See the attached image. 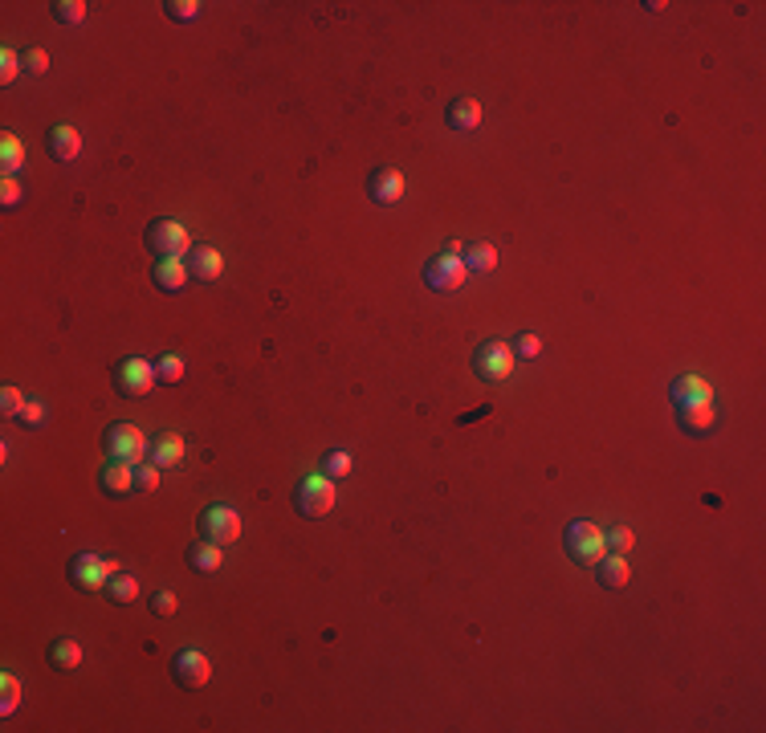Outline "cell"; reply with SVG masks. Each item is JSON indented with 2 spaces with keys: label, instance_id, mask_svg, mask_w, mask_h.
Listing matches in <instances>:
<instances>
[{
  "label": "cell",
  "instance_id": "14",
  "mask_svg": "<svg viewBox=\"0 0 766 733\" xmlns=\"http://www.w3.org/2000/svg\"><path fill=\"white\" fill-rule=\"evenodd\" d=\"M46 147H49V155H54L57 163H69V160H78V155H82V135H78L69 122H57V127H49Z\"/></svg>",
  "mask_w": 766,
  "mask_h": 733
},
{
  "label": "cell",
  "instance_id": "21",
  "mask_svg": "<svg viewBox=\"0 0 766 733\" xmlns=\"http://www.w3.org/2000/svg\"><path fill=\"white\" fill-rule=\"evenodd\" d=\"M465 269L469 274H493L498 269V249H493L490 241H473V244H465Z\"/></svg>",
  "mask_w": 766,
  "mask_h": 733
},
{
  "label": "cell",
  "instance_id": "6",
  "mask_svg": "<svg viewBox=\"0 0 766 733\" xmlns=\"http://www.w3.org/2000/svg\"><path fill=\"white\" fill-rule=\"evenodd\" d=\"M110 383H115L119 396L143 399L160 379H155V363H147V359H119L115 371H110Z\"/></svg>",
  "mask_w": 766,
  "mask_h": 733
},
{
  "label": "cell",
  "instance_id": "34",
  "mask_svg": "<svg viewBox=\"0 0 766 733\" xmlns=\"http://www.w3.org/2000/svg\"><path fill=\"white\" fill-rule=\"evenodd\" d=\"M16 420H21L25 428L46 424V404H41V399H25V404H21V412H16Z\"/></svg>",
  "mask_w": 766,
  "mask_h": 733
},
{
  "label": "cell",
  "instance_id": "2",
  "mask_svg": "<svg viewBox=\"0 0 766 733\" xmlns=\"http://www.w3.org/2000/svg\"><path fill=\"white\" fill-rule=\"evenodd\" d=\"M335 501H338V489H335V481H330L326 473L302 477L298 489H294V505H298V513H302V518H310V521L326 518V513L335 510Z\"/></svg>",
  "mask_w": 766,
  "mask_h": 733
},
{
  "label": "cell",
  "instance_id": "32",
  "mask_svg": "<svg viewBox=\"0 0 766 733\" xmlns=\"http://www.w3.org/2000/svg\"><path fill=\"white\" fill-rule=\"evenodd\" d=\"M604 542H607V550H612V554H628V550L637 546V534H632L628 526H616L612 534H604Z\"/></svg>",
  "mask_w": 766,
  "mask_h": 733
},
{
  "label": "cell",
  "instance_id": "39",
  "mask_svg": "<svg viewBox=\"0 0 766 733\" xmlns=\"http://www.w3.org/2000/svg\"><path fill=\"white\" fill-rule=\"evenodd\" d=\"M16 701H21V685H16L13 676H5V705H0V709H5V718L16 709Z\"/></svg>",
  "mask_w": 766,
  "mask_h": 733
},
{
  "label": "cell",
  "instance_id": "25",
  "mask_svg": "<svg viewBox=\"0 0 766 733\" xmlns=\"http://www.w3.org/2000/svg\"><path fill=\"white\" fill-rule=\"evenodd\" d=\"M0 168H5V176H16V171L25 168V147H21L16 135L0 139Z\"/></svg>",
  "mask_w": 766,
  "mask_h": 733
},
{
  "label": "cell",
  "instance_id": "10",
  "mask_svg": "<svg viewBox=\"0 0 766 733\" xmlns=\"http://www.w3.org/2000/svg\"><path fill=\"white\" fill-rule=\"evenodd\" d=\"M171 676H176L180 688H200V685H208V676H212V665H208L204 652L184 648V652H176V660H171Z\"/></svg>",
  "mask_w": 766,
  "mask_h": 733
},
{
  "label": "cell",
  "instance_id": "16",
  "mask_svg": "<svg viewBox=\"0 0 766 733\" xmlns=\"http://www.w3.org/2000/svg\"><path fill=\"white\" fill-rule=\"evenodd\" d=\"M188 269H192V277H196V282H221L224 257L212 249V244H196V249H192V257H188Z\"/></svg>",
  "mask_w": 766,
  "mask_h": 733
},
{
  "label": "cell",
  "instance_id": "19",
  "mask_svg": "<svg viewBox=\"0 0 766 733\" xmlns=\"http://www.w3.org/2000/svg\"><path fill=\"white\" fill-rule=\"evenodd\" d=\"M184 440H180L176 432H160L151 440V465H160V469H180L184 465Z\"/></svg>",
  "mask_w": 766,
  "mask_h": 733
},
{
  "label": "cell",
  "instance_id": "27",
  "mask_svg": "<svg viewBox=\"0 0 766 733\" xmlns=\"http://www.w3.org/2000/svg\"><path fill=\"white\" fill-rule=\"evenodd\" d=\"M86 8H90V5H82V0H57V5H54V21L82 25L86 21Z\"/></svg>",
  "mask_w": 766,
  "mask_h": 733
},
{
  "label": "cell",
  "instance_id": "36",
  "mask_svg": "<svg viewBox=\"0 0 766 733\" xmlns=\"http://www.w3.org/2000/svg\"><path fill=\"white\" fill-rule=\"evenodd\" d=\"M21 196H25V191H21V183H16V176H5V183H0V204L13 212V208L21 204Z\"/></svg>",
  "mask_w": 766,
  "mask_h": 733
},
{
  "label": "cell",
  "instance_id": "3",
  "mask_svg": "<svg viewBox=\"0 0 766 733\" xmlns=\"http://www.w3.org/2000/svg\"><path fill=\"white\" fill-rule=\"evenodd\" d=\"M563 546H567L571 563H579V566H595L599 558L607 554L604 530H599L595 521H571V526H567V538H563Z\"/></svg>",
  "mask_w": 766,
  "mask_h": 733
},
{
  "label": "cell",
  "instance_id": "38",
  "mask_svg": "<svg viewBox=\"0 0 766 733\" xmlns=\"http://www.w3.org/2000/svg\"><path fill=\"white\" fill-rule=\"evenodd\" d=\"M21 404H25V396H21L16 387H5V391H0V412H5V416H16V412H21Z\"/></svg>",
  "mask_w": 766,
  "mask_h": 733
},
{
  "label": "cell",
  "instance_id": "31",
  "mask_svg": "<svg viewBox=\"0 0 766 733\" xmlns=\"http://www.w3.org/2000/svg\"><path fill=\"white\" fill-rule=\"evenodd\" d=\"M21 69H25V61L16 57V49H0V82L13 86L16 77H21Z\"/></svg>",
  "mask_w": 766,
  "mask_h": 733
},
{
  "label": "cell",
  "instance_id": "26",
  "mask_svg": "<svg viewBox=\"0 0 766 733\" xmlns=\"http://www.w3.org/2000/svg\"><path fill=\"white\" fill-rule=\"evenodd\" d=\"M184 371H188V366H184L180 355H163V359L155 363V379H160V383H180V379H184Z\"/></svg>",
  "mask_w": 766,
  "mask_h": 733
},
{
  "label": "cell",
  "instance_id": "13",
  "mask_svg": "<svg viewBox=\"0 0 766 733\" xmlns=\"http://www.w3.org/2000/svg\"><path fill=\"white\" fill-rule=\"evenodd\" d=\"M677 424L689 436H709L718 428V408L713 404H677Z\"/></svg>",
  "mask_w": 766,
  "mask_h": 733
},
{
  "label": "cell",
  "instance_id": "30",
  "mask_svg": "<svg viewBox=\"0 0 766 733\" xmlns=\"http://www.w3.org/2000/svg\"><path fill=\"white\" fill-rule=\"evenodd\" d=\"M322 473L330 477V481H338V477H347L351 473V452H343V449H335L326 460H322Z\"/></svg>",
  "mask_w": 766,
  "mask_h": 733
},
{
  "label": "cell",
  "instance_id": "8",
  "mask_svg": "<svg viewBox=\"0 0 766 733\" xmlns=\"http://www.w3.org/2000/svg\"><path fill=\"white\" fill-rule=\"evenodd\" d=\"M200 538L216 546H233L241 538V513L233 505H208L200 513Z\"/></svg>",
  "mask_w": 766,
  "mask_h": 733
},
{
  "label": "cell",
  "instance_id": "22",
  "mask_svg": "<svg viewBox=\"0 0 766 733\" xmlns=\"http://www.w3.org/2000/svg\"><path fill=\"white\" fill-rule=\"evenodd\" d=\"M102 595H107L115 607L135 604V599H139V579H135V574H127V571L110 574V579H107V587H102Z\"/></svg>",
  "mask_w": 766,
  "mask_h": 733
},
{
  "label": "cell",
  "instance_id": "29",
  "mask_svg": "<svg viewBox=\"0 0 766 733\" xmlns=\"http://www.w3.org/2000/svg\"><path fill=\"white\" fill-rule=\"evenodd\" d=\"M163 481L160 465H135V493H155Z\"/></svg>",
  "mask_w": 766,
  "mask_h": 733
},
{
  "label": "cell",
  "instance_id": "28",
  "mask_svg": "<svg viewBox=\"0 0 766 733\" xmlns=\"http://www.w3.org/2000/svg\"><path fill=\"white\" fill-rule=\"evenodd\" d=\"M538 355H543V338L538 335H518L513 338V359H522V363H530V359H538Z\"/></svg>",
  "mask_w": 766,
  "mask_h": 733
},
{
  "label": "cell",
  "instance_id": "17",
  "mask_svg": "<svg viewBox=\"0 0 766 733\" xmlns=\"http://www.w3.org/2000/svg\"><path fill=\"white\" fill-rule=\"evenodd\" d=\"M98 485L107 497H127L135 493V465H123V460H110L98 473Z\"/></svg>",
  "mask_w": 766,
  "mask_h": 733
},
{
  "label": "cell",
  "instance_id": "12",
  "mask_svg": "<svg viewBox=\"0 0 766 733\" xmlns=\"http://www.w3.org/2000/svg\"><path fill=\"white\" fill-rule=\"evenodd\" d=\"M188 277H192V269H188V261L184 257H155V265H151V282H155V290H163V294H180L188 285Z\"/></svg>",
  "mask_w": 766,
  "mask_h": 733
},
{
  "label": "cell",
  "instance_id": "24",
  "mask_svg": "<svg viewBox=\"0 0 766 733\" xmlns=\"http://www.w3.org/2000/svg\"><path fill=\"white\" fill-rule=\"evenodd\" d=\"M49 665H54L57 672L78 668V665H82V644H78V640H54V644H49Z\"/></svg>",
  "mask_w": 766,
  "mask_h": 733
},
{
  "label": "cell",
  "instance_id": "1",
  "mask_svg": "<svg viewBox=\"0 0 766 733\" xmlns=\"http://www.w3.org/2000/svg\"><path fill=\"white\" fill-rule=\"evenodd\" d=\"M461 253H465V244L449 241L445 249L424 265V285H429L432 294H457L461 285L469 282V269H465V257H461Z\"/></svg>",
  "mask_w": 766,
  "mask_h": 733
},
{
  "label": "cell",
  "instance_id": "33",
  "mask_svg": "<svg viewBox=\"0 0 766 733\" xmlns=\"http://www.w3.org/2000/svg\"><path fill=\"white\" fill-rule=\"evenodd\" d=\"M163 13H168L171 21H196V16H200V0H168Z\"/></svg>",
  "mask_w": 766,
  "mask_h": 733
},
{
  "label": "cell",
  "instance_id": "7",
  "mask_svg": "<svg viewBox=\"0 0 766 733\" xmlns=\"http://www.w3.org/2000/svg\"><path fill=\"white\" fill-rule=\"evenodd\" d=\"M123 566H119V558H98V554H78L74 563H69V583H74L78 591H102L107 587L110 574H119Z\"/></svg>",
  "mask_w": 766,
  "mask_h": 733
},
{
  "label": "cell",
  "instance_id": "37",
  "mask_svg": "<svg viewBox=\"0 0 766 733\" xmlns=\"http://www.w3.org/2000/svg\"><path fill=\"white\" fill-rule=\"evenodd\" d=\"M21 61H25V69H29V74H46V69H49V54H46V49H25Z\"/></svg>",
  "mask_w": 766,
  "mask_h": 733
},
{
  "label": "cell",
  "instance_id": "23",
  "mask_svg": "<svg viewBox=\"0 0 766 733\" xmlns=\"http://www.w3.org/2000/svg\"><path fill=\"white\" fill-rule=\"evenodd\" d=\"M188 563L196 566L200 574H216L224 566V546H216V542H200V546H192L188 550Z\"/></svg>",
  "mask_w": 766,
  "mask_h": 733
},
{
  "label": "cell",
  "instance_id": "9",
  "mask_svg": "<svg viewBox=\"0 0 766 733\" xmlns=\"http://www.w3.org/2000/svg\"><path fill=\"white\" fill-rule=\"evenodd\" d=\"M147 249L155 257H184L188 253V229L180 221H155L147 229Z\"/></svg>",
  "mask_w": 766,
  "mask_h": 733
},
{
  "label": "cell",
  "instance_id": "15",
  "mask_svg": "<svg viewBox=\"0 0 766 733\" xmlns=\"http://www.w3.org/2000/svg\"><path fill=\"white\" fill-rule=\"evenodd\" d=\"M595 579H599V587H607V591L628 587V583H632L628 558H624V554H612V550H607V554L595 563Z\"/></svg>",
  "mask_w": 766,
  "mask_h": 733
},
{
  "label": "cell",
  "instance_id": "4",
  "mask_svg": "<svg viewBox=\"0 0 766 733\" xmlns=\"http://www.w3.org/2000/svg\"><path fill=\"white\" fill-rule=\"evenodd\" d=\"M102 444H107V457L123 460V465H143L151 457V444H147V436L135 424H110Z\"/></svg>",
  "mask_w": 766,
  "mask_h": 733
},
{
  "label": "cell",
  "instance_id": "35",
  "mask_svg": "<svg viewBox=\"0 0 766 733\" xmlns=\"http://www.w3.org/2000/svg\"><path fill=\"white\" fill-rule=\"evenodd\" d=\"M176 607H180V599H176V591H155L151 595V615H176Z\"/></svg>",
  "mask_w": 766,
  "mask_h": 733
},
{
  "label": "cell",
  "instance_id": "5",
  "mask_svg": "<svg viewBox=\"0 0 766 733\" xmlns=\"http://www.w3.org/2000/svg\"><path fill=\"white\" fill-rule=\"evenodd\" d=\"M513 363H518V359H513V346L502 343V338H490V343H481V346H477V355H473V371H477V379H481V383L510 379Z\"/></svg>",
  "mask_w": 766,
  "mask_h": 733
},
{
  "label": "cell",
  "instance_id": "18",
  "mask_svg": "<svg viewBox=\"0 0 766 733\" xmlns=\"http://www.w3.org/2000/svg\"><path fill=\"white\" fill-rule=\"evenodd\" d=\"M445 122H449V130H457V135H469V130L481 127V102H477V98H457V102H449Z\"/></svg>",
  "mask_w": 766,
  "mask_h": 733
},
{
  "label": "cell",
  "instance_id": "20",
  "mask_svg": "<svg viewBox=\"0 0 766 733\" xmlns=\"http://www.w3.org/2000/svg\"><path fill=\"white\" fill-rule=\"evenodd\" d=\"M673 404H713V387L701 375H677L673 379Z\"/></svg>",
  "mask_w": 766,
  "mask_h": 733
},
{
  "label": "cell",
  "instance_id": "11",
  "mask_svg": "<svg viewBox=\"0 0 766 733\" xmlns=\"http://www.w3.org/2000/svg\"><path fill=\"white\" fill-rule=\"evenodd\" d=\"M404 191H408V183H404V176H399L396 168H376V171H371L367 196L376 200V204H383V208L399 204V200H404Z\"/></svg>",
  "mask_w": 766,
  "mask_h": 733
}]
</instances>
